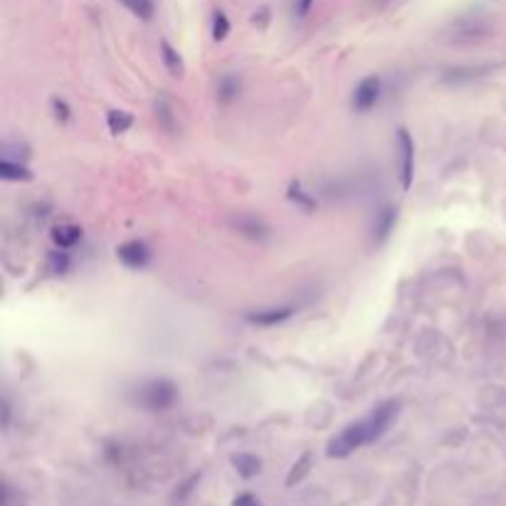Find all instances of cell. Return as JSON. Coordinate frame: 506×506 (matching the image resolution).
Listing matches in <instances>:
<instances>
[{"label":"cell","mask_w":506,"mask_h":506,"mask_svg":"<svg viewBox=\"0 0 506 506\" xmlns=\"http://www.w3.org/2000/svg\"><path fill=\"white\" fill-rule=\"evenodd\" d=\"M395 412H398L395 402H383V405L378 407V410H373L365 420L349 425L339 437H334L329 442V457H346V454H351L353 449L378 440L388 430V425L393 423Z\"/></svg>","instance_id":"obj_1"},{"label":"cell","mask_w":506,"mask_h":506,"mask_svg":"<svg viewBox=\"0 0 506 506\" xmlns=\"http://www.w3.org/2000/svg\"><path fill=\"white\" fill-rule=\"evenodd\" d=\"M176 400V386L168 381H151L141 388L139 402L148 410H166Z\"/></svg>","instance_id":"obj_2"},{"label":"cell","mask_w":506,"mask_h":506,"mask_svg":"<svg viewBox=\"0 0 506 506\" xmlns=\"http://www.w3.org/2000/svg\"><path fill=\"white\" fill-rule=\"evenodd\" d=\"M378 97H381V79H378V77H368V79H363V82L358 84V89H356L353 106L358 111H368L378 101Z\"/></svg>","instance_id":"obj_3"},{"label":"cell","mask_w":506,"mask_h":506,"mask_svg":"<svg viewBox=\"0 0 506 506\" xmlns=\"http://www.w3.org/2000/svg\"><path fill=\"white\" fill-rule=\"evenodd\" d=\"M119 260L126 267H131V269H139V267H143L148 262V247L139 240L126 242V245L119 247Z\"/></svg>","instance_id":"obj_4"},{"label":"cell","mask_w":506,"mask_h":506,"mask_svg":"<svg viewBox=\"0 0 506 506\" xmlns=\"http://www.w3.org/2000/svg\"><path fill=\"white\" fill-rule=\"evenodd\" d=\"M400 148H402V168H400V181H402V188H410L412 183V156H415V148H412V139L405 129L400 131Z\"/></svg>","instance_id":"obj_5"},{"label":"cell","mask_w":506,"mask_h":506,"mask_svg":"<svg viewBox=\"0 0 506 506\" xmlns=\"http://www.w3.org/2000/svg\"><path fill=\"white\" fill-rule=\"evenodd\" d=\"M294 314L292 307H284V309H267V311H257V314H250V321L252 324H262V326H274L279 324V321H284V318H289Z\"/></svg>","instance_id":"obj_6"},{"label":"cell","mask_w":506,"mask_h":506,"mask_svg":"<svg viewBox=\"0 0 506 506\" xmlns=\"http://www.w3.org/2000/svg\"><path fill=\"white\" fill-rule=\"evenodd\" d=\"M79 237H82V232H79V227H74V225H59V227L52 230V240L57 242L59 247H72Z\"/></svg>","instance_id":"obj_7"},{"label":"cell","mask_w":506,"mask_h":506,"mask_svg":"<svg viewBox=\"0 0 506 506\" xmlns=\"http://www.w3.org/2000/svg\"><path fill=\"white\" fill-rule=\"evenodd\" d=\"M232 465L237 467V472H240L245 479H250V477H255L257 472H260V459L252 457V454H237V457H232Z\"/></svg>","instance_id":"obj_8"},{"label":"cell","mask_w":506,"mask_h":506,"mask_svg":"<svg viewBox=\"0 0 506 506\" xmlns=\"http://www.w3.org/2000/svg\"><path fill=\"white\" fill-rule=\"evenodd\" d=\"M161 52H163V64H166V69L173 74V77H181L183 72H185V67H183L181 57H178L176 50L168 45V42H161Z\"/></svg>","instance_id":"obj_9"},{"label":"cell","mask_w":506,"mask_h":506,"mask_svg":"<svg viewBox=\"0 0 506 506\" xmlns=\"http://www.w3.org/2000/svg\"><path fill=\"white\" fill-rule=\"evenodd\" d=\"M136 17H141V20H151L153 15V0H121Z\"/></svg>","instance_id":"obj_10"},{"label":"cell","mask_w":506,"mask_h":506,"mask_svg":"<svg viewBox=\"0 0 506 506\" xmlns=\"http://www.w3.org/2000/svg\"><path fill=\"white\" fill-rule=\"evenodd\" d=\"M0 176L8 178V181H30V171L22 166H13L10 161L0 163Z\"/></svg>","instance_id":"obj_11"},{"label":"cell","mask_w":506,"mask_h":506,"mask_svg":"<svg viewBox=\"0 0 506 506\" xmlns=\"http://www.w3.org/2000/svg\"><path fill=\"white\" fill-rule=\"evenodd\" d=\"M309 467H311V454L307 452L302 459H299L297 465H294V470L289 472V477H287V486H294V484H297V482H302L304 477H307Z\"/></svg>","instance_id":"obj_12"},{"label":"cell","mask_w":506,"mask_h":506,"mask_svg":"<svg viewBox=\"0 0 506 506\" xmlns=\"http://www.w3.org/2000/svg\"><path fill=\"white\" fill-rule=\"evenodd\" d=\"M129 126H131V114H126V111H111L109 114L111 134H124Z\"/></svg>","instance_id":"obj_13"},{"label":"cell","mask_w":506,"mask_h":506,"mask_svg":"<svg viewBox=\"0 0 506 506\" xmlns=\"http://www.w3.org/2000/svg\"><path fill=\"white\" fill-rule=\"evenodd\" d=\"M227 32H230V22H227V17H225V13H215V17H213V37L215 40H225L227 37Z\"/></svg>","instance_id":"obj_14"},{"label":"cell","mask_w":506,"mask_h":506,"mask_svg":"<svg viewBox=\"0 0 506 506\" xmlns=\"http://www.w3.org/2000/svg\"><path fill=\"white\" fill-rule=\"evenodd\" d=\"M232 506H262V504L255 494H240L235 501H232Z\"/></svg>","instance_id":"obj_15"},{"label":"cell","mask_w":506,"mask_h":506,"mask_svg":"<svg viewBox=\"0 0 506 506\" xmlns=\"http://www.w3.org/2000/svg\"><path fill=\"white\" fill-rule=\"evenodd\" d=\"M52 106H55V111H57V119L67 121V116H69V109H67V106H64L62 101H57V99L52 101Z\"/></svg>","instance_id":"obj_16"},{"label":"cell","mask_w":506,"mask_h":506,"mask_svg":"<svg viewBox=\"0 0 506 506\" xmlns=\"http://www.w3.org/2000/svg\"><path fill=\"white\" fill-rule=\"evenodd\" d=\"M311 3H314V0H299V3H297V15H299V17L307 15L309 8H311Z\"/></svg>","instance_id":"obj_17"}]
</instances>
